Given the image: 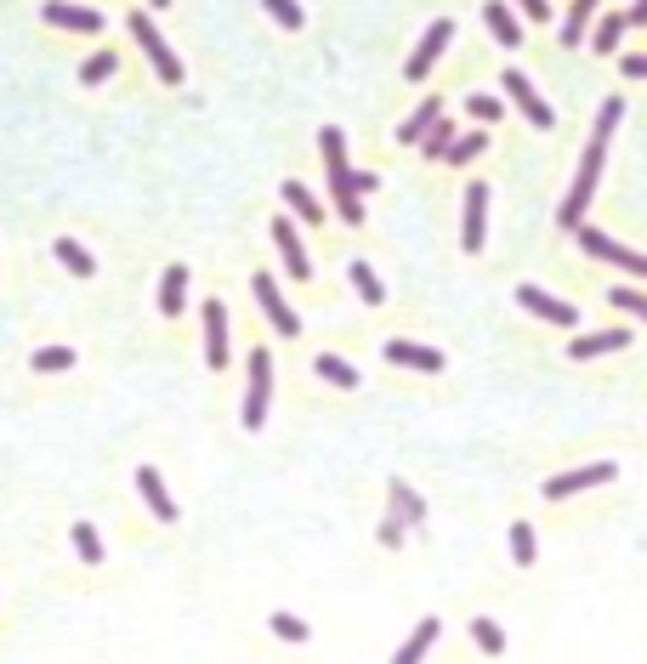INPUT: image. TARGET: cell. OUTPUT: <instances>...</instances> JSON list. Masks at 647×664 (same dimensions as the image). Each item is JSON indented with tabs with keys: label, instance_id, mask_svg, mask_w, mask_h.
<instances>
[{
	"label": "cell",
	"instance_id": "3957f363",
	"mask_svg": "<svg viewBox=\"0 0 647 664\" xmlns=\"http://www.w3.org/2000/svg\"><path fill=\"white\" fill-rule=\"evenodd\" d=\"M131 35H137V46H142V57L154 63V74L165 80V86H182V63H176V52L165 46V35H159V23L148 18V12H131Z\"/></svg>",
	"mask_w": 647,
	"mask_h": 664
},
{
	"label": "cell",
	"instance_id": "6da1fadb",
	"mask_svg": "<svg viewBox=\"0 0 647 664\" xmlns=\"http://www.w3.org/2000/svg\"><path fill=\"white\" fill-rule=\"evenodd\" d=\"M619 120H625V97H608V103H602V114H596V131H591V142H585V154H579L574 188H568V199H562V210H557L562 228H585V210H591V193H596V182H602V165H608V137L619 131Z\"/></svg>",
	"mask_w": 647,
	"mask_h": 664
},
{
	"label": "cell",
	"instance_id": "30bf717a",
	"mask_svg": "<svg viewBox=\"0 0 647 664\" xmlns=\"http://www.w3.org/2000/svg\"><path fill=\"white\" fill-rule=\"evenodd\" d=\"M273 245H279L290 279H313V256H307V245H301V233H296L290 216H273Z\"/></svg>",
	"mask_w": 647,
	"mask_h": 664
},
{
	"label": "cell",
	"instance_id": "8fae6325",
	"mask_svg": "<svg viewBox=\"0 0 647 664\" xmlns=\"http://www.w3.org/2000/svg\"><path fill=\"white\" fill-rule=\"evenodd\" d=\"M256 301H262V313H267V324L279 335H301V318H296V307L279 296V284H273V273H256Z\"/></svg>",
	"mask_w": 647,
	"mask_h": 664
},
{
	"label": "cell",
	"instance_id": "74e56055",
	"mask_svg": "<svg viewBox=\"0 0 647 664\" xmlns=\"http://www.w3.org/2000/svg\"><path fill=\"white\" fill-rule=\"evenodd\" d=\"M273 636H284V642H307V619H296V613H273Z\"/></svg>",
	"mask_w": 647,
	"mask_h": 664
},
{
	"label": "cell",
	"instance_id": "d4e9b609",
	"mask_svg": "<svg viewBox=\"0 0 647 664\" xmlns=\"http://www.w3.org/2000/svg\"><path fill=\"white\" fill-rule=\"evenodd\" d=\"M284 205L296 210V216L307 222V228H318V222H324V205H318L313 193L301 188V182H284Z\"/></svg>",
	"mask_w": 647,
	"mask_h": 664
},
{
	"label": "cell",
	"instance_id": "f1b7e54d",
	"mask_svg": "<svg viewBox=\"0 0 647 664\" xmlns=\"http://www.w3.org/2000/svg\"><path fill=\"white\" fill-rule=\"evenodd\" d=\"M420 148H426V159H449V148H455V120H443V114H438V125L426 131Z\"/></svg>",
	"mask_w": 647,
	"mask_h": 664
},
{
	"label": "cell",
	"instance_id": "8d00e7d4",
	"mask_svg": "<svg viewBox=\"0 0 647 664\" xmlns=\"http://www.w3.org/2000/svg\"><path fill=\"white\" fill-rule=\"evenodd\" d=\"M108 74H114V52H97V57L80 63V80H86V86H103Z\"/></svg>",
	"mask_w": 647,
	"mask_h": 664
},
{
	"label": "cell",
	"instance_id": "ba28073f",
	"mask_svg": "<svg viewBox=\"0 0 647 664\" xmlns=\"http://www.w3.org/2000/svg\"><path fill=\"white\" fill-rule=\"evenodd\" d=\"M449 40H455V23L449 18H438L426 35H420V46H415V57H409V80H432V69H438V57L449 52Z\"/></svg>",
	"mask_w": 647,
	"mask_h": 664
},
{
	"label": "cell",
	"instance_id": "e575fe53",
	"mask_svg": "<svg viewBox=\"0 0 647 664\" xmlns=\"http://www.w3.org/2000/svg\"><path fill=\"white\" fill-rule=\"evenodd\" d=\"M489 148V137L483 131H466V137H455V148H449V165H466V159H477Z\"/></svg>",
	"mask_w": 647,
	"mask_h": 664
},
{
	"label": "cell",
	"instance_id": "484cf974",
	"mask_svg": "<svg viewBox=\"0 0 647 664\" xmlns=\"http://www.w3.org/2000/svg\"><path fill=\"white\" fill-rule=\"evenodd\" d=\"M347 279H352V290H358V296L369 301V307H381L386 301V290H381V279H375V273H369V262L364 256H352V267H347Z\"/></svg>",
	"mask_w": 647,
	"mask_h": 664
},
{
	"label": "cell",
	"instance_id": "4dcf8cb0",
	"mask_svg": "<svg viewBox=\"0 0 647 664\" xmlns=\"http://www.w3.org/2000/svg\"><path fill=\"white\" fill-rule=\"evenodd\" d=\"M69 534H74V551H80V562H91V568H97V562H103V540H97V528H91V523H74Z\"/></svg>",
	"mask_w": 647,
	"mask_h": 664
},
{
	"label": "cell",
	"instance_id": "d6a6232c",
	"mask_svg": "<svg viewBox=\"0 0 647 664\" xmlns=\"http://www.w3.org/2000/svg\"><path fill=\"white\" fill-rule=\"evenodd\" d=\"M29 364H35L40 375H57V369H69V364H74V347H40L35 358H29Z\"/></svg>",
	"mask_w": 647,
	"mask_h": 664
},
{
	"label": "cell",
	"instance_id": "44dd1931",
	"mask_svg": "<svg viewBox=\"0 0 647 664\" xmlns=\"http://www.w3.org/2000/svg\"><path fill=\"white\" fill-rule=\"evenodd\" d=\"M438 630H443L438 619H420V625L409 630V642H403L398 653H392V664H420L426 653H432V642H438Z\"/></svg>",
	"mask_w": 647,
	"mask_h": 664
},
{
	"label": "cell",
	"instance_id": "52a82bcc",
	"mask_svg": "<svg viewBox=\"0 0 647 664\" xmlns=\"http://www.w3.org/2000/svg\"><path fill=\"white\" fill-rule=\"evenodd\" d=\"M483 239H489V188L472 182L466 188V210H460V245H466V256H477Z\"/></svg>",
	"mask_w": 647,
	"mask_h": 664
},
{
	"label": "cell",
	"instance_id": "d6986e66",
	"mask_svg": "<svg viewBox=\"0 0 647 664\" xmlns=\"http://www.w3.org/2000/svg\"><path fill=\"white\" fill-rule=\"evenodd\" d=\"M386 494H392V517H403V528H420V523H426V500H420L403 477H392V483H386Z\"/></svg>",
	"mask_w": 647,
	"mask_h": 664
},
{
	"label": "cell",
	"instance_id": "f546056e",
	"mask_svg": "<svg viewBox=\"0 0 647 664\" xmlns=\"http://www.w3.org/2000/svg\"><path fill=\"white\" fill-rule=\"evenodd\" d=\"M472 642L483 647L489 659H500V653H506V630L494 625V619H472Z\"/></svg>",
	"mask_w": 647,
	"mask_h": 664
},
{
	"label": "cell",
	"instance_id": "9a60e30c",
	"mask_svg": "<svg viewBox=\"0 0 647 664\" xmlns=\"http://www.w3.org/2000/svg\"><path fill=\"white\" fill-rule=\"evenodd\" d=\"M137 494L148 500L154 523H176V500H171V489H165V477H159L154 466H137Z\"/></svg>",
	"mask_w": 647,
	"mask_h": 664
},
{
	"label": "cell",
	"instance_id": "2e32d148",
	"mask_svg": "<svg viewBox=\"0 0 647 664\" xmlns=\"http://www.w3.org/2000/svg\"><path fill=\"white\" fill-rule=\"evenodd\" d=\"M619 347H630V330H585V335H574L568 358L585 364V358H602V352H619Z\"/></svg>",
	"mask_w": 647,
	"mask_h": 664
},
{
	"label": "cell",
	"instance_id": "ee69618b",
	"mask_svg": "<svg viewBox=\"0 0 647 664\" xmlns=\"http://www.w3.org/2000/svg\"><path fill=\"white\" fill-rule=\"evenodd\" d=\"M625 23H630V29H642V23H647V0H630V12H625Z\"/></svg>",
	"mask_w": 647,
	"mask_h": 664
},
{
	"label": "cell",
	"instance_id": "ac0fdd59",
	"mask_svg": "<svg viewBox=\"0 0 647 664\" xmlns=\"http://www.w3.org/2000/svg\"><path fill=\"white\" fill-rule=\"evenodd\" d=\"M159 313L165 318L188 313V267H165V279H159Z\"/></svg>",
	"mask_w": 647,
	"mask_h": 664
},
{
	"label": "cell",
	"instance_id": "1f68e13d",
	"mask_svg": "<svg viewBox=\"0 0 647 664\" xmlns=\"http://www.w3.org/2000/svg\"><path fill=\"white\" fill-rule=\"evenodd\" d=\"M625 29H630V23L619 18V12H608V18L596 23V52H619V40H625Z\"/></svg>",
	"mask_w": 647,
	"mask_h": 664
},
{
	"label": "cell",
	"instance_id": "5bb4252c",
	"mask_svg": "<svg viewBox=\"0 0 647 664\" xmlns=\"http://www.w3.org/2000/svg\"><path fill=\"white\" fill-rule=\"evenodd\" d=\"M40 18L52 23V29H69V35H97V29H103V18H97L91 6H69V0H46Z\"/></svg>",
	"mask_w": 647,
	"mask_h": 664
},
{
	"label": "cell",
	"instance_id": "7a4b0ae2",
	"mask_svg": "<svg viewBox=\"0 0 647 664\" xmlns=\"http://www.w3.org/2000/svg\"><path fill=\"white\" fill-rule=\"evenodd\" d=\"M318 154H324V171H330V193H335V210H341V222H347V228H358V222H364V199L352 193L347 137H341L335 125H324V131H318Z\"/></svg>",
	"mask_w": 647,
	"mask_h": 664
},
{
	"label": "cell",
	"instance_id": "603a6c76",
	"mask_svg": "<svg viewBox=\"0 0 647 664\" xmlns=\"http://www.w3.org/2000/svg\"><path fill=\"white\" fill-rule=\"evenodd\" d=\"M313 369H318V375H324L330 386H341V392H352V386H358V369H352L347 358H335V352H318Z\"/></svg>",
	"mask_w": 647,
	"mask_h": 664
},
{
	"label": "cell",
	"instance_id": "7402d4cb",
	"mask_svg": "<svg viewBox=\"0 0 647 664\" xmlns=\"http://www.w3.org/2000/svg\"><path fill=\"white\" fill-rule=\"evenodd\" d=\"M52 256H57L63 267H69L74 279H91V273H97V256H86V245H74V239H57Z\"/></svg>",
	"mask_w": 647,
	"mask_h": 664
},
{
	"label": "cell",
	"instance_id": "60d3db41",
	"mask_svg": "<svg viewBox=\"0 0 647 664\" xmlns=\"http://www.w3.org/2000/svg\"><path fill=\"white\" fill-rule=\"evenodd\" d=\"M375 188H381V176H375V171H352V193H358V199L375 193Z\"/></svg>",
	"mask_w": 647,
	"mask_h": 664
},
{
	"label": "cell",
	"instance_id": "7bdbcfd3",
	"mask_svg": "<svg viewBox=\"0 0 647 664\" xmlns=\"http://www.w3.org/2000/svg\"><path fill=\"white\" fill-rule=\"evenodd\" d=\"M619 69H625V74H630V80H647V57H642V52H636V57H625V63H619Z\"/></svg>",
	"mask_w": 647,
	"mask_h": 664
},
{
	"label": "cell",
	"instance_id": "9c48e42d",
	"mask_svg": "<svg viewBox=\"0 0 647 664\" xmlns=\"http://www.w3.org/2000/svg\"><path fill=\"white\" fill-rule=\"evenodd\" d=\"M613 477H619V466H613V460H596V466L551 477V483H545V500H568V494H585V489H596V483H613Z\"/></svg>",
	"mask_w": 647,
	"mask_h": 664
},
{
	"label": "cell",
	"instance_id": "d590c367",
	"mask_svg": "<svg viewBox=\"0 0 647 664\" xmlns=\"http://www.w3.org/2000/svg\"><path fill=\"white\" fill-rule=\"evenodd\" d=\"M608 301L619 307V313H636V318L647 324V296H642V290H630V284H619V290H608Z\"/></svg>",
	"mask_w": 647,
	"mask_h": 664
},
{
	"label": "cell",
	"instance_id": "7c38bea8",
	"mask_svg": "<svg viewBox=\"0 0 647 664\" xmlns=\"http://www.w3.org/2000/svg\"><path fill=\"white\" fill-rule=\"evenodd\" d=\"M233 341H228V307L222 301H205V364L210 369H228Z\"/></svg>",
	"mask_w": 647,
	"mask_h": 664
},
{
	"label": "cell",
	"instance_id": "277c9868",
	"mask_svg": "<svg viewBox=\"0 0 647 664\" xmlns=\"http://www.w3.org/2000/svg\"><path fill=\"white\" fill-rule=\"evenodd\" d=\"M267 409H273V358L267 347L250 352V392H245V432H262Z\"/></svg>",
	"mask_w": 647,
	"mask_h": 664
},
{
	"label": "cell",
	"instance_id": "b9f144b4",
	"mask_svg": "<svg viewBox=\"0 0 647 664\" xmlns=\"http://www.w3.org/2000/svg\"><path fill=\"white\" fill-rule=\"evenodd\" d=\"M517 6H523V12H528L534 23H545V18H551V0H517Z\"/></svg>",
	"mask_w": 647,
	"mask_h": 664
},
{
	"label": "cell",
	"instance_id": "cb8c5ba5",
	"mask_svg": "<svg viewBox=\"0 0 647 664\" xmlns=\"http://www.w3.org/2000/svg\"><path fill=\"white\" fill-rule=\"evenodd\" d=\"M591 18H596V0H574L568 23H562V46H579V40L591 35Z\"/></svg>",
	"mask_w": 647,
	"mask_h": 664
},
{
	"label": "cell",
	"instance_id": "83f0119b",
	"mask_svg": "<svg viewBox=\"0 0 647 664\" xmlns=\"http://www.w3.org/2000/svg\"><path fill=\"white\" fill-rule=\"evenodd\" d=\"M534 557H540L534 523H511V562H517V568H534Z\"/></svg>",
	"mask_w": 647,
	"mask_h": 664
},
{
	"label": "cell",
	"instance_id": "4316f807",
	"mask_svg": "<svg viewBox=\"0 0 647 664\" xmlns=\"http://www.w3.org/2000/svg\"><path fill=\"white\" fill-rule=\"evenodd\" d=\"M438 114H443V103H420V114H409V120L398 125V142H426V131L438 125Z\"/></svg>",
	"mask_w": 647,
	"mask_h": 664
},
{
	"label": "cell",
	"instance_id": "ab89813d",
	"mask_svg": "<svg viewBox=\"0 0 647 664\" xmlns=\"http://www.w3.org/2000/svg\"><path fill=\"white\" fill-rule=\"evenodd\" d=\"M375 534H381V545H386V551H398V545H403V534H409V528H403V517H392V511H386V517H381V528H375Z\"/></svg>",
	"mask_w": 647,
	"mask_h": 664
},
{
	"label": "cell",
	"instance_id": "5b68a950",
	"mask_svg": "<svg viewBox=\"0 0 647 664\" xmlns=\"http://www.w3.org/2000/svg\"><path fill=\"white\" fill-rule=\"evenodd\" d=\"M574 233H579V245H585V256L613 262V267H625V273H636V279H647V256L642 250H625L619 239H608V233H596V228H574Z\"/></svg>",
	"mask_w": 647,
	"mask_h": 664
},
{
	"label": "cell",
	"instance_id": "836d02e7",
	"mask_svg": "<svg viewBox=\"0 0 647 664\" xmlns=\"http://www.w3.org/2000/svg\"><path fill=\"white\" fill-rule=\"evenodd\" d=\"M466 108H472V120H483V125L506 120V103H500V97H489V91H477V97H466Z\"/></svg>",
	"mask_w": 647,
	"mask_h": 664
},
{
	"label": "cell",
	"instance_id": "e0dca14e",
	"mask_svg": "<svg viewBox=\"0 0 647 664\" xmlns=\"http://www.w3.org/2000/svg\"><path fill=\"white\" fill-rule=\"evenodd\" d=\"M386 358L403 369H426V375H438L443 369V352L438 347H415V341H386Z\"/></svg>",
	"mask_w": 647,
	"mask_h": 664
},
{
	"label": "cell",
	"instance_id": "f6af8a7d",
	"mask_svg": "<svg viewBox=\"0 0 647 664\" xmlns=\"http://www.w3.org/2000/svg\"><path fill=\"white\" fill-rule=\"evenodd\" d=\"M154 6H171V0H154Z\"/></svg>",
	"mask_w": 647,
	"mask_h": 664
},
{
	"label": "cell",
	"instance_id": "4fadbf2b",
	"mask_svg": "<svg viewBox=\"0 0 647 664\" xmlns=\"http://www.w3.org/2000/svg\"><path fill=\"white\" fill-rule=\"evenodd\" d=\"M517 301H523L534 318H551V324H562V330H574L579 313L568 307V301H557L551 290H540V284H517Z\"/></svg>",
	"mask_w": 647,
	"mask_h": 664
},
{
	"label": "cell",
	"instance_id": "ffe728a7",
	"mask_svg": "<svg viewBox=\"0 0 647 664\" xmlns=\"http://www.w3.org/2000/svg\"><path fill=\"white\" fill-rule=\"evenodd\" d=\"M483 23H489V35L500 40V46H523V29H517V12H511L506 0H489V6H483Z\"/></svg>",
	"mask_w": 647,
	"mask_h": 664
},
{
	"label": "cell",
	"instance_id": "8992f818",
	"mask_svg": "<svg viewBox=\"0 0 647 664\" xmlns=\"http://www.w3.org/2000/svg\"><path fill=\"white\" fill-rule=\"evenodd\" d=\"M500 80H506V97L517 108H523V120L528 125H540V131H551V125H557V114H551V103H545L540 91H534V80H528L523 69H506L500 74Z\"/></svg>",
	"mask_w": 647,
	"mask_h": 664
},
{
	"label": "cell",
	"instance_id": "f35d334b",
	"mask_svg": "<svg viewBox=\"0 0 647 664\" xmlns=\"http://www.w3.org/2000/svg\"><path fill=\"white\" fill-rule=\"evenodd\" d=\"M267 12H273V18L284 23V29H301V23H307V12H301L296 0H262Z\"/></svg>",
	"mask_w": 647,
	"mask_h": 664
}]
</instances>
